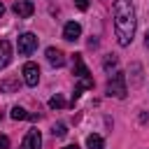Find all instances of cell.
<instances>
[{
  "label": "cell",
  "mask_w": 149,
  "mask_h": 149,
  "mask_svg": "<svg viewBox=\"0 0 149 149\" xmlns=\"http://www.w3.org/2000/svg\"><path fill=\"white\" fill-rule=\"evenodd\" d=\"M86 88H93V79L91 77H84V79H79V84L74 86V100L81 95V91H86Z\"/></svg>",
  "instance_id": "11"
},
{
  "label": "cell",
  "mask_w": 149,
  "mask_h": 149,
  "mask_svg": "<svg viewBox=\"0 0 149 149\" xmlns=\"http://www.w3.org/2000/svg\"><path fill=\"white\" fill-rule=\"evenodd\" d=\"M0 149H9V137L7 135H0Z\"/></svg>",
  "instance_id": "18"
},
{
  "label": "cell",
  "mask_w": 149,
  "mask_h": 149,
  "mask_svg": "<svg viewBox=\"0 0 149 149\" xmlns=\"http://www.w3.org/2000/svg\"><path fill=\"white\" fill-rule=\"evenodd\" d=\"M9 61H12V44L7 40H0V70L7 68Z\"/></svg>",
  "instance_id": "10"
},
{
  "label": "cell",
  "mask_w": 149,
  "mask_h": 149,
  "mask_svg": "<svg viewBox=\"0 0 149 149\" xmlns=\"http://www.w3.org/2000/svg\"><path fill=\"white\" fill-rule=\"evenodd\" d=\"M2 14H5V5L0 2V16H2Z\"/></svg>",
  "instance_id": "21"
},
{
  "label": "cell",
  "mask_w": 149,
  "mask_h": 149,
  "mask_svg": "<svg viewBox=\"0 0 149 149\" xmlns=\"http://www.w3.org/2000/svg\"><path fill=\"white\" fill-rule=\"evenodd\" d=\"M51 133H54V135H58V137H63V135H65V126H63V123H56Z\"/></svg>",
  "instance_id": "15"
},
{
  "label": "cell",
  "mask_w": 149,
  "mask_h": 149,
  "mask_svg": "<svg viewBox=\"0 0 149 149\" xmlns=\"http://www.w3.org/2000/svg\"><path fill=\"white\" fill-rule=\"evenodd\" d=\"M40 147H42V135H40L37 128H30L28 135L23 137V142H21V149H40Z\"/></svg>",
  "instance_id": "5"
},
{
  "label": "cell",
  "mask_w": 149,
  "mask_h": 149,
  "mask_svg": "<svg viewBox=\"0 0 149 149\" xmlns=\"http://www.w3.org/2000/svg\"><path fill=\"white\" fill-rule=\"evenodd\" d=\"M21 74H23V81L28 84V86H37V81H40V68L35 65V63H26L23 65V70H21Z\"/></svg>",
  "instance_id": "4"
},
{
  "label": "cell",
  "mask_w": 149,
  "mask_h": 149,
  "mask_svg": "<svg viewBox=\"0 0 149 149\" xmlns=\"http://www.w3.org/2000/svg\"><path fill=\"white\" fill-rule=\"evenodd\" d=\"M86 147H88V149H102V147H105V140H102L100 135L93 133V135L86 137Z\"/></svg>",
  "instance_id": "12"
},
{
  "label": "cell",
  "mask_w": 149,
  "mask_h": 149,
  "mask_svg": "<svg viewBox=\"0 0 149 149\" xmlns=\"http://www.w3.org/2000/svg\"><path fill=\"white\" fill-rule=\"evenodd\" d=\"M112 12H114L116 42L121 47H128L133 42V35H135V7L130 0H114Z\"/></svg>",
  "instance_id": "1"
},
{
  "label": "cell",
  "mask_w": 149,
  "mask_h": 149,
  "mask_svg": "<svg viewBox=\"0 0 149 149\" xmlns=\"http://www.w3.org/2000/svg\"><path fill=\"white\" fill-rule=\"evenodd\" d=\"M79 35H81V26H79L77 21H68V23L63 26V40L74 42V40H79Z\"/></svg>",
  "instance_id": "7"
},
{
  "label": "cell",
  "mask_w": 149,
  "mask_h": 149,
  "mask_svg": "<svg viewBox=\"0 0 149 149\" xmlns=\"http://www.w3.org/2000/svg\"><path fill=\"white\" fill-rule=\"evenodd\" d=\"M35 49H37V37L33 33H23L19 37V54L21 56H30Z\"/></svg>",
  "instance_id": "3"
},
{
  "label": "cell",
  "mask_w": 149,
  "mask_h": 149,
  "mask_svg": "<svg viewBox=\"0 0 149 149\" xmlns=\"http://www.w3.org/2000/svg\"><path fill=\"white\" fill-rule=\"evenodd\" d=\"M63 149H79L77 144H68V147H63Z\"/></svg>",
  "instance_id": "20"
},
{
  "label": "cell",
  "mask_w": 149,
  "mask_h": 149,
  "mask_svg": "<svg viewBox=\"0 0 149 149\" xmlns=\"http://www.w3.org/2000/svg\"><path fill=\"white\" fill-rule=\"evenodd\" d=\"M49 107H54V109H56V107H65V100H63L61 95H54V98L49 100Z\"/></svg>",
  "instance_id": "14"
},
{
  "label": "cell",
  "mask_w": 149,
  "mask_h": 149,
  "mask_svg": "<svg viewBox=\"0 0 149 149\" xmlns=\"http://www.w3.org/2000/svg\"><path fill=\"white\" fill-rule=\"evenodd\" d=\"M72 74L74 77H79V79H84V77H88L91 72H88V68L84 65V61H81V54H74L72 56Z\"/></svg>",
  "instance_id": "8"
},
{
  "label": "cell",
  "mask_w": 149,
  "mask_h": 149,
  "mask_svg": "<svg viewBox=\"0 0 149 149\" xmlns=\"http://www.w3.org/2000/svg\"><path fill=\"white\" fill-rule=\"evenodd\" d=\"M88 2H91V0H74V7L81 9V12H86V9H88Z\"/></svg>",
  "instance_id": "16"
},
{
  "label": "cell",
  "mask_w": 149,
  "mask_h": 149,
  "mask_svg": "<svg viewBox=\"0 0 149 149\" xmlns=\"http://www.w3.org/2000/svg\"><path fill=\"white\" fill-rule=\"evenodd\" d=\"M14 12H16L19 19H28V16H33L35 5H33L30 0H16V2H14Z\"/></svg>",
  "instance_id": "6"
},
{
  "label": "cell",
  "mask_w": 149,
  "mask_h": 149,
  "mask_svg": "<svg viewBox=\"0 0 149 149\" xmlns=\"http://www.w3.org/2000/svg\"><path fill=\"white\" fill-rule=\"evenodd\" d=\"M112 68H116V58H114V56H109V58H107V61H105V70H107V72H109V70H112Z\"/></svg>",
  "instance_id": "17"
},
{
  "label": "cell",
  "mask_w": 149,
  "mask_h": 149,
  "mask_svg": "<svg viewBox=\"0 0 149 149\" xmlns=\"http://www.w3.org/2000/svg\"><path fill=\"white\" fill-rule=\"evenodd\" d=\"M144 47L149 49V30H147V35H144Z\"/></svg>",
  "instance_id": "19"
},
{
  "label": "cell",
  "mask_w": 149,
  "mask_h": 149,
  "mask_svg": "<svg viewBox=\"0 0 149 149\" xmlns=\"http://www.w3.org/2000/svg\"><path fill=\"white\" fill-rule=\"evenodd\" d=\"M47 61H49L51 65L61 68V65H65V54H63L61 49H56V47H49V49H47Z\"/></svg>",
  "instance_id": "9"
},
{
  "label": "cell",
  "mask_w": 149,
  "mask_h": 149,
  "mask_svg": "<svg viewBox=\"0 0 149 149\" xmlns=\"http://www.w3.org/2000/svg\"><path fill=\"white\" fill-rule=\"evenodd\" d=\"M126 93H128V88H126V74L123 72H114L112 77H109V81H107V95H114V98H126Z\"/></svg>",
  "instance_id": "2"
},
{
  "label": "cell",
  "mask_w": 149,
  "mask_h": 149,
  "mask_svg": "<svg viewBox=\"0 0 149 149\" xmlns=\"http://www.w3.org/2000/svg\"><path fill=\"white\" fill-rule=\"evenodd\" d=\"M9 116H12L14 121H23V119H28L30 114H28L23 107H12V114H9Z\"/></svg>",
  "instance_id": "13"
}]
</instances>
